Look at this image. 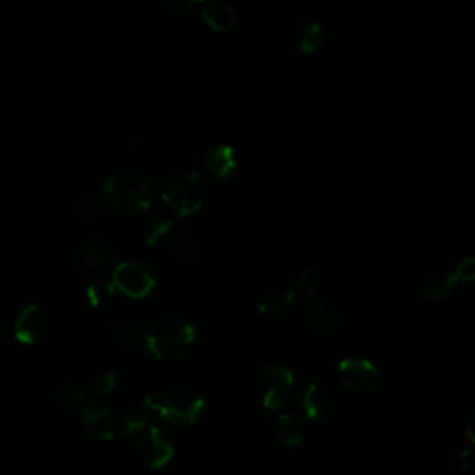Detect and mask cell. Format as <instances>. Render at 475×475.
Wrapping results in <instances>:
<instances>
[{"instance_id":"obj_9","label":"cell","mask_w":475,"mask_h":475,"mask_svg":"<svg viewBox=\"0 0 475 475\" xmlns=\"http://www.w3.org/2000/svg\"><path fill=\"white\" fill-rule=\"evenodd\" d=\"M51 312L42 303H28L15 318L14 336L23 344H34L42 340L51 329Z\"/></svg>"},{"instance_id":"obj_12","label":"cell","mask_w":475,"mask_h":475,"mask_svg":"<svg viewBox=\"0 0 475 475\" xmlns=\"http://www.w3.org/2000/svg\"><path fill=\"white\" fill-rule=\"evenodd\" d=\"M301 324L312 334L325 336L336 331L340 324V314L336 306L325 299H308L301 308Z\"/></svg>"},{"instance_id":"obj_28","label":"cell","mask_w":475,"mask_h":475,"mask_svg":"<svg viewBox=\"0 0 475 475\" xmlns=\"http://www.w3.org/2000/svg\"><path fill=\"white\" fill-rule=\"evenodd\" d=\"M115 384H117V377L111 370H101L90 379V390L93 392L97 400L108 398V395L115 390Z\"/></svg>"},{"instance_id":"obj_13","label":"cell","mask_w":475,"mask_h":475,"mask_svg":"<svg viewBox=\"0 0 475 475\" xmlns=\"http://www.w3.org/2000/svg\"><path fill=\"white\" fill-rule=\"evenodd\" d=\"M257 306L269 322H285L294 314L296 294L288 286H266L257 297Z\"/></svg>"},{"instance_id":"obj_20","label":"cell","mask_w":475,"mask_h":475,"mask_svg":"<svg viewBox=\"0 0 475 475\" xmlns=\"http://www.w3.org/2000/svg\"><path fill=\"white\" fill-rule=\"evenodd\" d=\"M201 162L208 173L219 180L227 179L236 168V150L232 145L218 143L203 150Z\"/></svg>"},{"instance_id":"obj_18","label":"cell","mask_w":475,"mask_h":475,"mask_svg":"<svg viewBox=\"0 0 475 475\" xmlns=\"http://www.w3.org/2000/svg\"><path fill=\"white\" fill-rule=\"evenodd\" d=\"M457 283L459 281H457L455 273L448 269H432L425 273L422 285H420V290H422L423 299L432 301V303H442L455 294Z\"/></svg>"},{"instance_id":"obj_16","label":"cell","mask_w":475,"mask_h":475,"mask_svg":"<svg viewBox=\"0 0 475 475\" xmlns=\"http://www.w3.org/2000/svg\"><path fill=\"white\" fill-rule=\"evenodd\" d=\"M51 398L60 412L67 416H81L84 405L90 400V395L81 383H76L73 379H63L54 386Z\"/></svg>"},{"instance_id":"obj_19","label":"cell","mask_w":475,"mask_h":475,"mask_svg":"<svg viewBox=\"0 0 475 475\" xmlns=\"http://www.w3.org/2000/svg\"><path fill=\"white\" fill-rule=\"evenodd\" d=\"M108 333L115 340L117 345H121L127 351H143L145 349V327L138 320L125 318H110Z\"/></svg>"},{"instance_id":"obj_22","label":"cell","mask_w":475,"mask_h":475,"mask_svg":"<svg viewBox=\"0 0 475 475\" xmlns=\"http://www.w3.org/2000/svg\"><path fill=\"white\" fill-rule=\"evenodd\" d=\"M294 42L303 53L318 51L324 42V26L315 17H303L294 26Z\"/></svg>"},{"instance_id":"obj_2","label":"cell","mask_w":475,"mask_h":475,"mask_svg":"<svg viewBox=\"0 0 475 475\" xmlns=\"http://www.w3.org/2000/svg\"><path fill=\"white\" fill-rule=\"evenodd\" d=\"M195 342V327L179 314H164L145 329V349L158 361H179Z\"/></svg>"},{"instance_id":"obj_32","label":"cell","mask_w":475,"mask_h":475,"mask_svg":"<svg viewBox=\"0 0 475 475\" xmlns=\"http://www.w3.org/2000/svg\"><path fill=\"white\" fill-rule=\"evenodd\" d=\"M471 466H473V453L471 450H466L464 453H460V470L470 471Z\"/></svg>"},{"instance_id":"obj_26","label":"cell","mask_w":475,"mask_h":475,"mask_svg":"<svg viewBox=\"0 0 475 475\" xmlns=\"http://www.w3.org/2000/svg\"><path fill=\"white\" fill-rule=\"evenodd\" d=\"M113 294H115V288H113V283L110 276H95V279L88 285L86 288V296H88V301L93 305V306H106L111 299H113Z\"/></svg>"},{"instance_id":"obj_25","label":"cell","mask_w":475,"mask_h":475,"mask_svg":"<svg viewBox=\"0 0 475 475\" xmlns=\"http://www.w3.org/2000/svg\"><path fill=\"white\" fill-rule=\"evenodd\" d=\"M203 19L218 32H227L236 24V10L227 3H208L203 6Z\"/></svg>"},{"instance_id":"obj_21","label":"cell","mask_w":475,"mask_h":475,"mask_svg":"<svg viewBox=\"0 0 475 475\" xmlns=\"http://www.w3.org/2000/svg\"><path fill=\"white\" fill-rule=\"evenodd\" d=\"M117 418H119V429H121L131 439H140L149 427L154 425L152 423L154 414L145 402L129 405Z\"/></svg>"},{"instance_id":"obj_7","label":"cell","mask_w":475,"mask_h":475,"mask_svg":"<svg viewBox=\"0 0 475 475\" xmlns=\"http://www.w3.org/2000/svg\"><path fill=\"white\" fill-rule=\"evenodd\" d=\"M110 279L115 290L123 292L132 299L147 297L156 285L150 264L141 258H123L121 262H117Z\"/></svg>"},{"instance_id":"obj_15","label":"cell","mask_w":475,"mask_h":475,"mask_svg":"<svg viewBox=\"0 0 475 475\" xmlns=\"http://www.w3.org/2000/svg\"><path fill=\"white\" fill-rule=\"evenodd\" d=\"M296 407H297V412L306 420H312V422L322 420L324 416L329 414L333 407L331 392L325 390L318 383H310L299 392Z\"/></svg>"},{"instance_id":"obj_23","label":"cell","mask_w":475,"mask_h":475,"mask_svg":"<svg viewBox=\"0 0 475 475\" xmlns=\"http://www.w3.org/2000/svg\"><path fill=\"white\" fill-rule=\"evenodd\" d=\"M71 210H73V214H76L84 221H99L108 212L99 188H93L90 191H84V193L78 195L76 199L71 203Z\"/></svg>"},{"instance_id":"obj_6","label":"cell","mask_w":475,"mask_h":475,"mask_svg":"<svg viewBox=\"0 0 475 475\" xmlns=\"http://www.w3.org/2000/svg\"><path fill=\"white\" fill-rule=\"evenodd\" d=\"M115 246L104 234H90L82 242H78L71 255V267L84 276H101L102 271L111 266L115 258Z\"/></svg>"},{"instance_id":"obj_24","label":"cell","mask_w":475,"mask_h":475,"mask_svg":"<svg viewBox=\"0 0 475 475\" xmlns=\"http://www.w3.org/2000/svg\"><path fill=\"white\" fill-rule=\"evenodd\" d=\"M175 223L164 214H152L141 225V236L147 246L164 247L170 240Z\"/></svg>"},{"instance_id":"obj_31","label":"cell","mask_w":475,"mask_h":475,"mask_svg":"<svg viewBox=\"0 0 475 475\" xmlns=\"http://www.w3.org/2000/svg\"><path fill=\"white\" fill-rule=\"evenodd\" d=\"M149 145H150V138H147V136H143L141 132H136V131L129 132V136H127V147H129V149H132V150H143V149H147Z\"/></svg>"},{"instance_id":"obj_1","label":"cell","mask_w":475,"mask_h":475,"mask_svg":"<svg viewBox=\"0 0 475 475\" xmlns=\"http://www.w3.org/2000/svg\"><path fill=\"white\" fill-rule=\"evenodd\" d=\"M108 210L121 216H140L149 210L152 186L145 171L136 166H119L97 186Z\"/></svg>"},{"instance_id":"obj_8","label":"cell","mask_w":475,"mask_h":475,"mask_svg":"<svg viewBox=\"0 0 475 475\" xmlns=\"http://www.w3.org/2000/svg\"><path fill=\"white\" fill-rule=\"evenodd\" d=\"M138 453L145 466L160 470L175 457V442L166 429L152 425L138 439Z\"/></svg>"},{"instance_id":"obj_17","label":"cell","mask_w":475,"mask_h":475,"mask_svg":"<svg viewBox=\"0 0 475 475\" xmlns=\"http://www.w3.org/2000/svg\"><path fill=\"white\" fill-rule=\"evenodd\" d=\"M271 429L276 442H279L286 450H297L303 446L306 439V429L305 423L290 414V412H276L271 418Z\"/></svg>"},{"instance_id":"obj_29","label":"cell","mask_w":475,"mask_h":475,"mask_svg":"<svg viewBox=\"0 0 475 475\" xmlns=\"http://www.w3.org/2000/svg\"><path fill=\"white\" fill-rule=\"evenodd\" d=\"M162 5L179 15H189L191 12H195L197 6H199L197 0H164Z\"/></svg>"},{"instance_id":"obj_10","label":"cell","mask_w":475,"mask_h":475,"mask_svg":"<svg viewBox=\"0 0 475 475\" xmlns=\"http://www.w3.org/2000/svg\"><path fill=\"white\" fill-rule=\"evenodd\" d=\"M340 383L356 393H364L375 388L379 381V368L364 356H347L338 364Z\"/></svg>"},{"instance_id":"obj_30","label":"cell","mask_w":475,"mask_h":475,"mask_svg":"<svg viewBox=\"0 0 475 475\" xmlns=\"http://www.w3.org/2000/svg\"><path fill=\"white\" fill-rule=\"evenodd\" d=\"M455 276H457V281L460 279V281H464V283H470V281L473 279V276H475V262H473L471 257L460 260Z\"/></svg>"},{"instance_id":"obj_27","label":"cell","mask_w":475,"mask_h":475,"mask_svg":"<svg viewBox=\"0 0 475 475\" xmlns=\"http://www.w3.org/2000/svg\"><path fill=\"white\" fill-rule=\"evenodd\" d=\"M297 283L303 294H306L310 299H315L324 290V276L318 269H314V267H305L297 276Z\"/></svg>"},{"instance_id":"obj_33","label":"cell","mask_w":475,"mask_h":475,"mask_svg":"<svg viewBox=\"0 0 475 475\" xmlns=\"http://www.w3.org/2000/svg\"><path fill=\"white\" fill-rule=\"evenodd\" d=\"M466 431H468V441L473 444V411H470V414H468Z\"/></svg>"},{"instance_id":"obj_5","label":"cell","mask_w":475,"mask_h":475,"mask_svg":"<svg viewBox=\"0 0 475 475\" xmlns=\"http://www.w3.org/2000/svg\"><path fill=\"white\" fill-rule=\"evenodd\" d=\"M162 201L180 218L199 212L205 203V182L201 175L191 170L171 173L162 186Z\"/></svg>"},{"instance_id":"obj_3","label":"cell","mask_w":475,"mask_h":475,"mask_svg":"<svg viewBox=\"0 0 475 475\" xmlns=\"http://www.w3.org/2000/svg\"><path fill=\"white\" fill-rule=\"evenodd\" d=\"M143 402L154 416L177 427L197 423L207 411L205 395L189 386H175L162 393H152Z\"/></svg>"},{"instance_id":"obj_4","label":"cell","mask_w":475,"mask_h":475,"mask_svg":"<svg viewBox=\"0 0 475 475\" xmlns=\"http://www.w3.org/2000/svg\"><path fill=\"white\" fill-rule=\"evenodd\" d=\"M296 375L281 361H264L253 377V390L258 403L267 411H281L292 398Z\"/></svg>"},{"instance_id":"obj_11","label":"cell","mask_w":475,"mask_h":475,"mask_svg":"<svg viewBox=\"0 0 475 475\" xmlns=\"http://www.w3.org/2000/svg\"><path fill=\"white\" fill-rule=\"evenodd\" d=\"M82 423L92 437L99 441H111L119 431V418L108 403L90 398L81 412Z\"/></svg>"},{"instance_id":"obj_14","label":"cell","mask_w":475,"mask_h":475,"mask_svg":"<svg viewBox=\"0 0 475 475\" xmlns=\"http://www.w3.org/2000/svg\"><path fill=\"white\" fill-rule=\"evenodd\" d=\"M168 249L171 257L184 266H191L199 260L201 249H199V238H197V230L189 223H179L173 227L171 236L168 240Z\"/></svg>"}]
</instances>
